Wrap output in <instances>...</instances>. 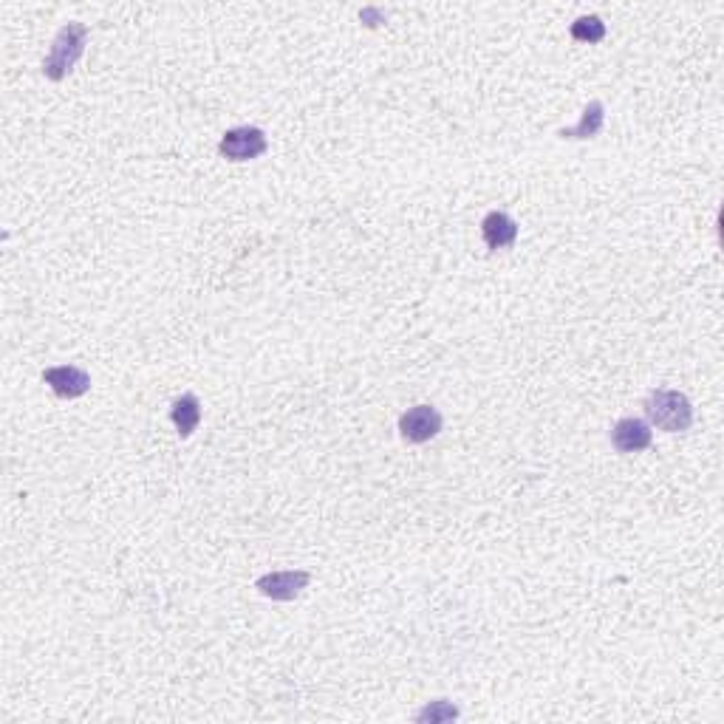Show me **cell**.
I'll list each match as a JSON object with an SVG mask.
<instances>
[{
    "label": "cell",
    "instance_id": "6da1fadb",
    "mask_svg": "<svg viewBox=\"0 0 724 724\" xmlns=\"http://www.w3.org/2000/svg\"><path fill=\"white\" fill-rule=\"evenodd\" d=\"M85 46H88V26L80 23V20L66 23V26L57 32V37H54L49 57L43 60L46 80H51V83L66 80L68 74L74 71V66L80 63V57L85 54Z\"/></svg>",
    "mask_w": 724,
    "mask_h": 724
},
{
    "label": "cell",
    "instance_id": "7a4b0ae2",
    "mask_svg": "<svg viewBox=\"0 0 724 724\" xmlns=\"http://www.w3.org/2000/svg\"><path fill=\"white\" fill-rule=\"evenodd\" d=\"M645 416L654 428L665 433H685L693 425V405L691 399L671 388H657L645 399Z\"/></svg>",
    "mask_w": 724,
    "mask_h": 724
},
{
    "label": "cell",
    "instance_id": "3957f363",
    "mask_svg": "<svg viewBox=\"0 0 724 724\" xmlns=\"http://www.w3.org/2000/svg\"><path fill=\"white\" fill-rule=\"evenodd\" d=\"M269 142H266V133L255 125H241V128H232L221 136L218 142V153L230 162H252L258 156H264Z\"/></svg>",
    "mask_w": 724,
    "mask_h": 724
},
{
    "label": "cell",
    "instance_id": "277c9868",
    "mask_svg": "<svg viewBox=\"0 0 724 724\" xmlns=\"http://www.w3.org/2000/svg\"><path fill=\"white\" fill-rule=\"evenodd\" d=\"M442 425L445 419L433 405H413L399 416V436L411 445H425L442 433Z\"/></svg>",
    "mask_w": 724,
    "mask_h": 724
},
{
    "label": "cell",
    "instance_id": "5b68a950",
    "mask_svg": "<svg viewBox=\"0 0 724 724\" xmlns=\"http://www.w3.org/2000/svg\"><path fill=\"white\" fill-rule=\"evenodd\" d=\"M312 583V575L303 572V569H286V572H269V575H261L255 580V589L275 600V603H289V600H297L300 594L309 589Z\"/></svg>",
    "mask_w": 724,
    "mask_h": 724
},
{
    "label": "cell",
    "instance_id": "8992f818",
    "mask_svg": "<svg viewBox=\"0 0 724 724\" xmlns=\"http://www.w3.org/2000/svg\"><path fill=\"white\" fill-rule=\"evenodd\" d=\"M43 382L49 385L60 399H80L91 388V377L80 365H54L43 371Z\"/></svg>",
    "mask_w": 724,
    "mask_h": 724
},
{
    "label": "cell",
    "instance_id": "52a82bcc",
    "mask_svg": "<svg viewBox=\"0 0 724 724\" xmlns=\"http://www.w3.org/2000/svg\"><path fill=\"white\" fill-rule=\"evenodd\" d=\"M654 442V430L648 422L626 416L620 419L614 428H611V445L617 447L620 453H642L645 447H651Z\"/></svg>",
    "mask_w": 724,
    "mask_h": 724
},
{
    "label": "cell",
    "instance_id": "ba28073f",
    "mask_svg": "<svg viewBox=\"0 0 724 724\" xmlns=\"http://www.w3.org/2000/svg\"><path fill=\"white\" fill-rule=\"evenodd\" d=\"M481 235H484V244L487 249H510L515 241H518V221L512 215L501 213V210H493V213L484 215L481 221Z\"/></svg>",
    "mask_w": 724,
    "mask_h": 724
},
{
    "label": "cell",
    "instance_id": "9c48e42d",
    "mask_svg": "<svg viewBox=\"0 0 724 724\" xmlns=\"http://www.w3.org/2000/svg\"><path fill=\"white\" fill-rule=\"evenodd\" d=\"M603 122H606V105L600 99H592L583 108V116H580V122H577L575 128H563V131H558V136L560 139H572V142L594 139L597 133L603 131Z\"/></svg>",
    "mask_w": 724,
    "mask_h": 724
},
{
    "label": "cell",
    "instance_id": "30bf717a",
    "mask_svg": "<svg viewBox=\"0 0 724 724\" xmlns=\"http://www.w3.org/2000/svg\"><path fill=\"white\" fill-rule=\"evenodd\" d=\"M170 419L173 425L179 430L181 439H190L196 433L198 422H201V402H198L196 394H181L173 408H170Z\"/></svg>",
    "mask_w": 724,
    "mask_h": 724
},
{
    "label": "cell",
    "instance_id": "8fae6325",
    "mask_svg": "<svg viewBox=\"0 0 724 724\" xmlns=\"http://www.w3.org/2000/svg\"><path fill=\"white\" fill-rule=\"evenodd\" d=\"M461 716L459 705H453L450 699H433L428 705H422V708L416 710V716H413V722L416 724H447V722H456Z\"/></svg>",
    "mask_w": 724,
    "mask_h": 724
},
{
    "label": "cell",
    "instance_id": "7c38bea8",
    "mask_svg": "<svg viewBox=\"0 0 724 724\" xmlns=\"http://www.w3.org/2000/svg\"><path fill=\"white\" fill-rule=\"evenodd\" d=\"M569 34L577 43H589L592 46V43H600L606 37V23L597 15H583L569 26Z\"/></svg>",
    "mask_w": 724,
    "mask_h": 724
}]
</instances>
